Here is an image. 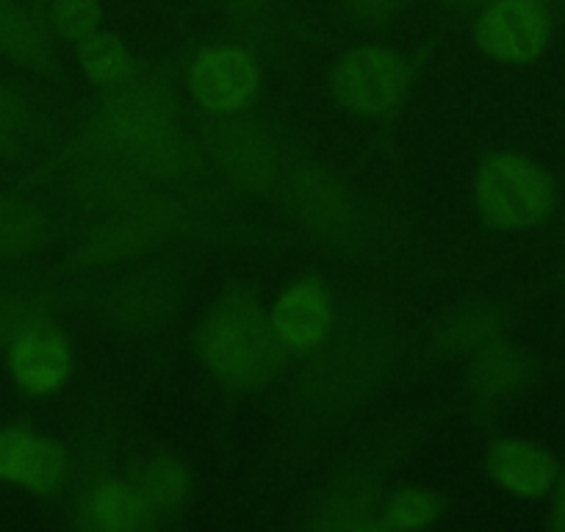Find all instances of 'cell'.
Returning <instances> with one entry per match:
<instances>
[{
    "label": "cell",
    "mask_w": 565,
    "mask_h": 532,
    "mask_svg": "<svg viewBox=\"0 0 565 532\" xmlns=\"http://www.w3.org/2000/svg\"><path fill=\"white\" fill-rule=\"evenodd\" d=\"M391 358V336L374 317L341 324L300 377V400L319 414H341L377 385Z\"/></svg>",
    "instance_id": "obj_1"
},
{
    "label": "cell",
    "mask_w": 565,
    "mask_h": 532,
    "mask_svg": "<svg viewBox=\"0 0 565 532\" xmlns=\"http://www.w3.org/2000/svg\"><path fill=\"white\" fill-rule=\"evenodd\" d=\"M198 350L216 377L242 389L266 383L282 363V341L244 289L211 308L198 330Z\"/></svg>",
    "instance_id": "obj_2"
},
{
    "label": "cell",
    "mask_w": 565,
    "mask_h": 532,
    "mask_svg": "<svg viewBox=\"0 0 565 532\" xmlns=\"http://www.w3.org/2000/svg\"><path fill=\"white\" fill-rule=\"evenodd\" d=\"M477 205L488 225L519 231L537 225L552 211L554 187L546 172L524 156L499 153L477 175Z\"/></svg>",
    "instance_id": "obj_3"
},
{
    "label": "cell",
    "mask_w": 565,
    "mask_h": 532,
    "mask_svg": "<svg viewBox=\"0 0 565 532\" xmlns=\"http://www.w3.org/2000/svg\"><path fill=\"white\" fill-rule=\"evenodd\" d=\"M183 222V211L170 198H136L125 203L111 220L92 227L81 242L84 264H108V260L128 258L170 236Z\"/></svg>",
    "instance_id": "obj_4"
},
{
    "label": "cell",
    "mask_w": 565,
    "mask_h": 532,
    "mask_svg": "<svg viewBox=\"0 0 565 532\" xmlns=\"http://www.w3.org/2000/svg\"><path fill=\"white\" fill-rule=\"evenodd\" d=\"M552 34V20L541 0H493L482 9L477 42L502 62L524 64L543 53Z\"/></svg>",
    "instance_id": "obj_5"
},
{
    "label": "cell",
    "mask_w": 565,
    "mask_h": 532,
    "mask_svg": "<svg viewBox=\"0 0 565 532\" xmlns=\"http://www.w3.org/2000/svg\"><path fill=\"white\" fill-rule=\"evenodd\" d=\"M89 139L117 150L141 175L172 181L198 170V150L172 130V125L159 128H111L97 119Z\"/></svg>",
    "instance_id": "obj_6"
},
{
    "label": "cell",
    "mask_w": 565,
    "mask_h": 532,
    "mask_svg": "<svg viewBox=\"0 0 565 532\" xmlns=\"http://www.w3.org/2000/svg\"><path fill=\"white\" fill-rule=\"evenodd\" d=\"M209 150L236 187L247 192H269L277 183V148L258 123L227 119L211 128Z\"/></svg>",
    "instance_id": "obj_7"
},
{
    "label": "cell",
    "mask_w": 565,
    "mask_h": 532,
    "mask_svg": "<svg viewBox=\"0 0 565 532\" xmlns=\"http://www.w3.org/2000/svg\"><path fill=\"white\" fill-rule=\"evenodd\" d=\"M333 89L352 111L385 114L405 92V64L383 47H361L335 67Z\"/></svg>",
    "instance_id": "obj_8"
},
{
    "label": "cell",
    "mask_w": 565,
    "mask_h": 532,
    "mask_svg": "<svg viewBox=\"0 0 565 532\" xmlns=\"http://www.w3.org/2000/svg\"><path fill=\"white\" fill-rule=\"evenodd\" d=\"M67 172L75 198L95 209L125 205L141 194V172L95 139H86V145L70 156Z\"/></svg>",
    "instance_id": "obj_9"
},
{
    "label": "cell",
    "mask_w": 565,
    "mask_h": 532,
    "mask_svg": "<svg viewBox=\"0 0 565 532\" xmlns=\"http://www.w3.org/2000/svg\"><path fill=\"white\" fill-rule=\"evenodd\" d=\"M189 86L209 111L231 114L247 106L249 97L255 95L258 67L242 47H211L194 58Z\"/></svg>",
    "instance_id": "obj_10"
},
{
    "label": "cell",
    "mask_w": 565,
    "mask_h": 532,
    "mask_svg": "<svg viewBox=\"0 0 565 532\" xmlns=\"http://www.w3.org/2000/svg\"><path fill=\"white\" fill-rule=\"evenodd\" d=\"M0 477L36 493H51L67 477V458L47 438L29 430L0 433Z\"/></svg>",
    "instance_id": "obj_11"
},
{
    "label": "cell",
    "mask_w": 565,
    "mask_h": 532,
    "mask_svg": "<svg viewBox=\"0 0 565 532\" xmlns=\"http://www.w3.org/2000/svg\"><path fill=\"white\" fill-rule=\"evenodd\" d=\"M289 192L300 220L313 231L324 236H339L350 227V194L330 172L319 167H297L289 178Z\"/></svg>",
    "instance_id": "obj_12"
},
{
    "label": "cell",
    "mask_w": 565,
    "mask_h": 532,
    "mask_svg": "<svg viewBox=\"0 0 565 532\" xmlns=\"http://www.w3.org/2000/svg\"><path fill=\"white\" fill-rule=\"evenodd\" d=\"M9 369L25 391L47 394V391L58 389L70 374L67 341L53 330L36 324L12 341Z\"/></svg>",
    "instance_id": "obj_13"
},
{
    "label": "cell",
    "mask_w": 565,
    "mask_h": 532,
    "mask_svg": "<svg viewBox=\"0 0 565 532\" xmlns=\"http://www.w3.org/2000/svg\"><path fill=\"white\" fill-rule=\"evenodd\" d=\"M108 308H111L114 322L122 324L125 330L145 333V330L159 328L175 311V286L167 275L159 273L134 275L117 286Z\"/></svg>",
    "instance_id": "obj_14"
},
{
    "label": "cell",
    "mask_w": 565,
    "mask_h": 532,
    "mask_svg": "<svg viewBox=\"0 0 565 532\" xmlns=\"http://www.w3.org/2000/svg\"><path fill=\"white\" fill-rule=\"evenodd\" d=\"M271 328L277 339L289 347H313L328 336L330 306L317 284H297L277 302L271 313Z\"/></svg>",
    "instance_id": "obj_15"
},
{
    "label": "cell",
    "mask_w": 565,
    "mask_h": 532,
    "mask_svg": "<svg viewBox=\"0 0 565 532\" xmlns=\"http://www.w3.org/2000/svg\"><path fill=\"white\" fill-rule=\"evenodd\" d=\"M488 466L519 497H541L554 482V460L530 441H499L488 455Z\"/></svg>",
    "instance_id": "obj_16"
},
{
    "label": "cell",
    "mask_w": 565,
    "mask_h": 532,
    "mask_svg": "<svg viewBox=\"0 0 565 532\" xmlns=\"http://www.w3.org/2000/svg\"><path fill=\"white\" fill-rule=\"evenodd\" d=\"M175 114V103L167 95L164 86L136 81V84H119L111 95L106 97L100 123L111 128H159L170 125Z\"/></svg>",
    "instance_id": "obj_17"
},
{
    "label": "cell",
    "mask_w": 565,
    "mask_h": 532,
    "mask_svg": "<svg viewBox=\"0 0 565 532\" xmlns=\"http://www.w3.org/2000/svg\"><path fill=\"white\" fill-rule=\"evenodd\" d=\"M535 377V363L526 352L491 341L482 347L471 369V383L482 396H504L524 389Z\"/></svg>",
    "instance_id": "obj_18"
},
{
    "label": "cell",
    "mask_w": 565,
    "mask_h": 532,
    "mask_svg": "<svg viewBox=\"0 0 565 532\" xmlns=\"http://www.w3.org/2000/svg\"><path fill=\"white\" fill-rule=\"evenodd\" d=\"M0 53L34 70H45L53 62L47 31L12 3H0Z\"/></svg>",
    "instance_id": "obj_19"
},
{
    "label": "cell",
    "mask_w": 565,
    "mask_h": 532,
    "mask_svg": "<svg viewBox=\"0 0 565 532\" xmlns=\"http://www.w3.org/2000/svg\"><path fill=\"white\" fill-rule=\"evenodd\" d=\"M374 508H377V493L372 482L352 477L330 493L319 513V526L333 532L369 530L374 526Z\"/></svg>",
    "instance_id": "obj_20"
},
{
    "label": "cell",
    "mask_w": 565,
    "mask_h": 532,
    "mask_svg": "<svg viewBox=\"0 0 565 532\" xmlns=\"http://www.w3.org/2000/svg\"><path fill=\"white\" fill-rule=\"evenodd\" d=\"M145 499L136 497L130 488L119 482L100 486L86 502V519L95 530L103 532H128L141 524L145 519Z\"/></svg>",
    "instance_id": "obj_21"
},
{
    "label": "cell",
    "mask_w": 565,
    "mask_h": 532,
    "mask_svg": "<svg viewBox=\"0 0 565 532\" xmlns=\"http://www.w3.org/2000/svg\"><path fill=\"white\" fill-rule=\"evenodd\" d=\"M45 216L25 200H0V255H23L45 242Z\"/></svg>",
    "instance_id": "obj_22"
},
{
    "label": "cell",
    "mask_w": 565,
    "mask_h": 532,
    "mask_svg": "<svg viewBox=\"0 0 565 532\" xmlns=\"http://www.w3.org/2000/svg\"><path fill=\"white\" fill-rule=\"evenodd\" d=\"M502 333V317L491 308H469V311H460L455 317H449L447 322L438 330V341L447 350H482L491 341H497V336Z\"/></svg>",
    "instance_id": "obj_23"
},
{
    "label": "cell",
    "mask_w": 565,
    "mask_h": 532,
    "mask_svg": "<svg viewBox=\"0 0 565 532\" xmlns=\"http://www.w3.org/2000/svg\"><path fill=\"white\" fill-rule=\"evenodd\" d=\"M78 58L86 73L103 86H119L130 78V56L114 36L92 34L78 42Z\"/></svg>",
    "instance_id": "obj_24"
},
{
    "label": "cell",
    "mask_w": 565,
    "mask_h": 532,
    "mask_svg": "<svg viewBox=\"0 0 565 532\" xmlns=\"http://www.w3.org/2000/svg\"><path fill=\"white\" fill-rule=\"evenodd\" d=\"M186 493V475L170 458L153 460L141 477V497L156 513H172Z\"/></svg>",
    "instance_id": "obj_25"
},
{
    "label": "cell",
    "mask_w": 565,
    "mask_h": 532,
    "mask_svg": "<svg viewBox=\"0 0 565 532\" xmlns=\"http://www.w3.org/2000/svg\"><path fill=\"white\" fill-rule=\"evenodd\" d=\"M45 319V308L34 297L18 291H0V347H12L18 336L36 328Z\"/></svg>",
    "instance_id": "obj_26"
},
{
    "label": "cell",
    "mask_w": 565,
    "mask_h": 532,
    "mask_svg": "<svg viewBox=\"0 0 565 532\" xmlns=\"http://www.w3.org/2000/svg\"><path fill=\"white\" fill-rule=\"evenodd\" d=\"M51 23L56 25L58 34L67 40H86L100 25V3L97 0H53Z\"/></svg>",
    "instance_id": "obj_27"
},
{
    "label": "cell",
    "mask_w": 565,
    "mask_h": 532,
    "mask_svg": "<svg viewBox=\"0 0 565 532\" xmlns=\"http://www.w3.org/2000/svg\"><path fill=\"white\" fill-rule=\"evenodd\" d=\"M438 515V502L427 491H407L396 493L394 502L385 510V524L396 526V530H416V526L430 524Z\"/></svg>",
    "instance_id": "obj_28"
},
{
    "label": "cell",
    "mask_w": 565,
    "mask_h": 532,
    "mask_svg": "<svg viewBox=\"0 0 565 532\" xmlns=\"http://www.w3.org/2000/svg\"><path fill=\"white\" fill-rule=\"evenodd\" d=\"M25 128H29V111L23 100L9 86L0 84V156L18 153Z\"/></svg>",
    "instance_id": "obj_29"
},
{
    "label": "cell",
    "mask_w": 565,
    "mask_h": 532,
    "mask_svg": "<svg viewBox=\"0 0 565 532\" xmlns=\"http://www.w3.org/2000/svg\"><path fill=\"white\" fill-rule=\"evenodd\" d=\"M405 0H347V9L361 23H380L388 20Z\"/></svg>",
    "instance_id": "obj_30"
},
{
    "label": "cell",
    "mask_w": 565,
    "mask_h": 532,
    "mask_svg": "<svg viewBox=\"0 0 565 532\" xmlns=\"http://www.w3.org/2000/svg\"><path fill=\"white\" fill-rule=\"evenodd\" d=\"M225 7L231 9V14L242 23H249V20L260 18L264 14L266 0H225Z\"/></svg>",
    "instance_id": "obj_31"
},
{
    "label": "cell",
    "mask_w": 565,
    "mask_h": 532,
    "mask_svg": "<svg viewBox=\"0 0 565 532\" xmlns=\"http://www.w3.org/2000/svg\"><path fill=\"white\" fill-rule=\"evenodd\" d=\"M552 530L565 532V475L559 477L557 493H554V508H552Z\"/></svg>",
    "instance_id": "obj_32"
},
{
    "label": "cell",
    "mask_w": 565,
    "mask_h": 532,
    "mask_svg": "<svg viewBox=\"0 0 565 532\" xmlns=\"http://www.w3.org/2000/svg\"><path fill=\"white\" fill-rule=\"evenodd\" d=\"M452 3L460 9H475V7H488V3H493V0H452Z\"/></svg>",
    "instance_id": "obj_33"
}]
</instances>
